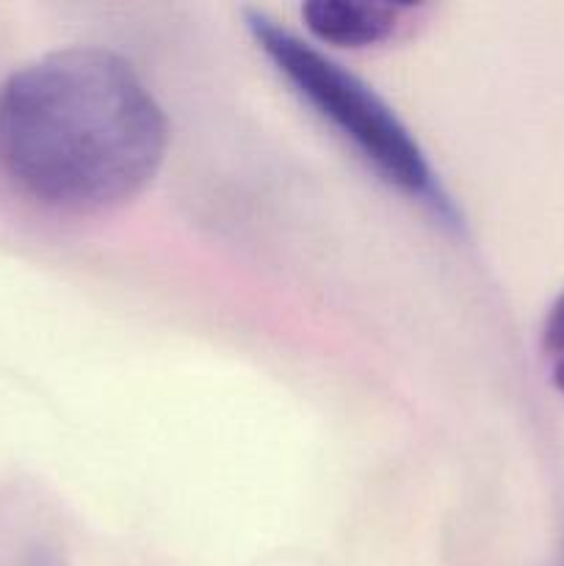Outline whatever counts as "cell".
Masks as SVG:
<instances>
[{"mask_svg":"<svg viewBox=\"0 0 564 566\" xmlns=\"http://www.w3.org/2000/svg\"><path fill=\"white\" fill-rule=\"evenodd\" d=\"M545 348L553 354L564 352V293L553 304L551 315L545 321Z\"/></svg>","mask_w":564,"mask_h":566,"instance_id":"4","label":"cell"},{"mask_svg":"<svg viewBox=\"0 0 564 566\" xmlns=\"http://www.w3.org/2000/svg\"><path fill=\"white\" fill-rule=\"evenodd\" d=\"M407 11H412V6L315 0L304 6L302 17L321 42L337 44V48H368V44L390 39Z\"/></svg>","mask_w":564,"mask_h":566,"instance_id":"3","label":"cell"},{"mask_svg":"<svg viewBox=\"0 0 564 566\" xmlns=\"http://www.w3.org/2000/svg\"><path fill=\"white\" fill-rule=\"evenodd\" d=\"M169 125L127 61L70 48L22 66L0 88V166L25 197L103 213L144 191Z\"/></svg>","mask_w":564,"mask_h":566,"instance_id":"1","label":"cell"},{"mask_svg":"<svg viewBox=\"0 0 564 566\" xmlns=\"http://www.w3.org/2000/svg\"><path fill=\"white\" fill-rule=\"evenodd\" d=\"M249 28L293 92L313 105L315 114L324 116L390 186L431 205L437 213L451 216V202L437 186L429 160L374 88L265 17L249 14Z\"/></svg>","mask_w":564,"mask_h":566,"instance_id":"2","label":"cell"},{"mask_svg":"<svg viewBox=\"0 0 564 566\" xmlns=\"http://www.w3.org/2000/svg\"><path fill=\"white\" fill-rule=\"evenodd\" d=\"M553 385L564 392V359H558V365L553 368Z\"/></svg>","mask_w":564,"mask_h":566,"instance_id":"5","label":"cell"}]
</instances>
